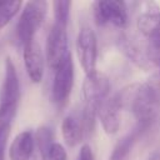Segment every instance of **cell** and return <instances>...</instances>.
Instances as JSON below:
<instances>
[{
	"mask_svg": "<svg viewBox=\"0 0 160 160\" xmlns=\"http://www.w3.org/2000/svg\"><path fill=\"white\" fill-rule=\"evenodd\" d=\"M118 99L121 109L134 115L141 135L160 126V92L150 82L131 84L118 94Z\"/></svg>",
	"mask_w": 160,
	"mask_h": 160,
	"instance_id": "6da1fadb",
	"label": "cell"
},
{
	"mask_svg": "<svg viewBox=\"0 0 160 160\" xmlns=\"http://www.w3.org/2000/svg\"><path fill=\"white\" fill-rule=\"evenodd\" d=\"M20 100V82L16 68L8 56L5 60V75L0 91V126L11 125L16 115Z\"/></svg>",
	"mask_w": 160,
	"mask_h": 160,
	"instance_id": "7a4b0ae2",
	"label": "cell"
},
{
	"mask_svg": "<svg viewBox=\"0 0 160 160\" xmlns=\"http://www.w3.org/2000/svg\"><path fill=\"white\" fill-rule=\"evenodd\" d=\"M46 11V1L31 0L25 4L16 24V38L22 46L35 39V34L44 22Z\"/></svg>",
	"mask_w": 160,
	"mask_h": 160,
	"instance_id": "3957f363",
	"label": "cell"
},
{
	"mask_svg": "<svg viewBox=\"0 0 160 160\" xmlns=\"http://www.w3.org/2000/svg\"><path fill=\"white\" fill-rule=\"evenodd\" d=\"M70 55L66 28L54 22L49 30L45 48V58L49 68L55 71Z\"/></svg>",
	"mask_w": 160,
	"mask_h": 160,
	"instance_id": "277c9868",
	"label": "cell"
},
{
	"mask_svg": "<svg viewBox=\"0 0 160 160\" xmlns=\"http://www.w3.org/2000/svg\"><path fill=\"white\" fill-rule=\"evenodd\" d=\"M92 14L98 25L102 26L111 24L119 29L128 25L129 15L124 1L118 0H99L92 4Z\"/></svg>",
	"mask_w": 160,
	"mask_h": 160,
	"instance_id": "5b68a950",
	"label": "cell"
},
{
	"mask_svg": "<svg viewBox=\"0 0 160 160\" xmlns=\"http://www.w3.org/2000/svg\"><path fill=\"white\" fill-rule=\"evenodd\" d=\"M76 52L80 65L86 75L96 71L98 40L94 30L88 25L81 26L79 30L76 38Z\"/></svg>",
	"mask_w": 160,
	"mask_h": 160,
	"instance_id": "8992f818",
	"label": "cell"
},
{
	"mask_svg": "<svg viewBox=\"0 0 160 160\" xmlns=\"http://www.w3.org/2000/svg\"><path fill=\"white\" fill-rule=\"evenodd\" d=\"M72 85H74V62L70 55L55 70V75L52 80L51 98L58 106H62L66 104L71 94Z\"/></svg>",
	"mask_w": 160,
	"mask_h": 160,
	"instance_id": "52a82bcc",
	"label": "cell"
},
{
	"mask_svg": "<svg viewBox=\"0 0 160 160\" xmlns=\"http://www.w3.org/2000/svg\"><path fill=\"white\" fill-rule=\"evenodd\" d=\"M82 95L85 105L96 109L99 102L110 95V81L104 72L88 74L82 81Z\"/></svg>",
	"mask_w": 160,
	"mask_h": 160,
	"instance_id": "ba28073f",
	"label": "cell"
},
{
	"mask_svg": "<svg viewBox=\"0 0 160 160\" xmlns=\"http://www.w3.org/2000/svg\"><path fill=\"white\" fill-rule=\"evenodd\" d=\"M121 106L118 95H109L99 102L96 108V116L99 118L104 131L108 135H114L120 128V111Z\"/></svg>",
	"mask_w": 160,
	"mask_h": 160,
	"instance_id": "9c48e42d",
	"label": "cell"
},
{
	"mask_svg": "<svg viewBox=\"0 0 160 160\" xmlns=\"http://www.w3.org/2000/svg\"><path fill=\"white\" fill-rule=\"evenodd\" d=\"M116 42H118V46L121 50V52L129 60H131L134 64H136L139 68L148 70L154 66L150 54H149L148 44L141 45L135 39H132L131 36H129L126 34H121L118 38Z\"/></svg>",
	"mask_w": 160,
	"mask_h": 160,
	"instance_id": "30bf717a",
	"label": "cell"
},
{
	"mask_svg": "<svg viewBox=\"0 0 160 160\" xmlns=\"http://www.w3.org/2000/svg\"><path fill=\"white\" fill-rule=\"evenodd\" d=\"M22 56H24V65L28 76L32 82L39 84L44 76L45 59L42 55V50L35 39L24 45Z\"/></svg>",
	"mask_w": 160,
	"mask_h": 160,
	"instance_id": "8fae6325",
	"label": "cell"
},
{
	"mask_svg": "<svg viewBox=\"0 0 160 160\" xmlns=\"http://www.w3.org/2000/svg\"><path fill=\"white\" fill-rule=\"evenodd\" d=\"M35 145V134L31 130L19 132L10 144L9 160H31Z\"/></svg>",
	"mask_w": 160,
	"mask_h": 160,
	"instance_id": "7c38bea8",
	"label": "cell"
},
{
	"mask_svg": "<svg viewBox=\"0 0 160 160\" xmlns=\"http://www.w3.org/2000/svg\"><path fill=\"white\" fill-rule=\"evenodd\" d=\"M61 134L68 146L74 148L79 145L82 141L84 135H85L81 118H79L75 114L66 115L61 122Z\"/></svg>",
	"mask_w": 160,
	"mask_h": 160,
	"instance_id": "4fadbf2b",
	"label": "cell"
},
{
	"mask_svg": "<svg viewBox=\"0 0 160 160\" xmlns=\"http://www.w3.org/2000/svg\"><path fill=\"white\" fill-rule=\"evenodd\" d=\"M138 30L148 39H160V11H148L141 14L136 21Z\"/></svg>",
	"mask_w": 160,
	"mask_h": 160,
	"instance_id": "5bb4252c",
	"label": "cell"
},
{
	"mask_svg": "<svg viewBox=\"0 0 160 160\" xmlns=\"http://www.w3.org/2000/svg\"><path fill=\"white\" fill-rule=\"evenodd\" d=\"M140 130L135 126L130 132H128L125 136H122L114 146L112 152L110 155V160H126L134 144L139 138H141Z\"/></svg>",
	"mask_w": 160,
	"mask_h": 160,
	"instance_id": "9a60e30c",
	"label": "cell"
},
{
	"mask_svg": "<svg viewBox=\"0 0 160 160\" xmlns=\"http://www.w3.org/2000/svg\"><path fill=\"white\" fill-rule=\"evenodd\" d=\"M54 132L49 126H41L35 134V144L38 145L40 158L42 160H46L48 151L50 146L54 144Z\"/></svg>",
	"mask_w": 160,
	"mask_h": 160,
	"instance_id": "2e32d148",
	"label": "cell"
},
{
	"mask_svg": "<svg viewBox=\"0 0 160 160\" xmlns=\"http://www.w3.org/2000/svg\"><path fill=\"white\" fill-rule=\"evenodd\" d=\"M22 2L21 1H0V30L4 29L11 19L19 12Z\"/></svg>",
	"mask_w": 160,
	"mask_h": 160,
	"instance_id": "e0dca14e",
	"label": "cell"
},
{
	"mask_svg": "<svg viewBox=\"0 0 160 160\" xmlns=\"http://www.w3.org/2000/svg\"><path fill=\"white\" fill-rule=\"evenodd\" d=\"M70 8H71V1H68V0H58V1L52 2L54 18H55L56 24L68 28L69 16H70Z\"/></svg>",
	"mask_w": 160,
	"mask_h": 160,
	"instance_id": "ac0fdd59",
	"label": "cell"
},
{
	"mask_svg": "<svg viewBox=\"0 0 160 160\" xmlns=\"http://www.w3.org/2000/svg\"><path fill=\"white\" fill-rule=\"evenodd\" d=\"M46 160H68V154L65 148L59 142H54L48 151Z\"/></svg>",
	"mask_w": 160,
	"mask_h": 160,
	"instance_id": "d6986e66",
	"label": "cell"
},
{
	"mask_svg": "<svg viewBox=\"0 0 160 160\" xmlns=\"http://www.w3.org/2000/svg\"><path fill=\"white\" fill-rule=\"evenodd\" d=\"M10 134V125L0 126V160H5V148Z\"/></svg>",
	"mask_w": 160,
	"mask_h": 160,
	"instance_id": "ffe728a7",
	"label": "cell"
},
{
	"mask_svg": "<svg viewBox=\"0 0 160 160\" xmlns=\"http://www.w3.org/2000/svg\"><path fill=\"white\" fill-rule=\"evenodd\" d=\"M78 160H94V155H92L91 148L89 145H82V148L80 149Z\"/></svg>",
	"mask_w": 160,
	"mask_h": 160,
	"instance_id": "44dd1931",
	"label": "cell"
},
{
	"mask_svg": "<svg viewBox=\"0 0 160 160\" xmlns=\"http://www.w3.org/2000/svg\"><path fill=\"white\" fill-rule=\"evenodd\" d=\"M150 160H160V151H156V152H154V154L151 155Z\"/></svg>",
	"mask_w": 160,
	"mask_h": 160,
	"instance_id": "7402d4cb",
	"label": "cell"
},
{
	"mask_svg": "<svg viewBox=\"0 0 160 160\" xmlns=\"http://www.w3.org/2000/svg\"><path fill=\"white\" fill-rule=\"evenodd\" d=\"M34 160H36V159H34ZM40 160H42V159H41V158H40Z\"/></svg>",
	"mask_w": 160,
	"mask_h": 160,
	"instance_id": "603a6c76",
	"label": "cell"
}]
</instances>
